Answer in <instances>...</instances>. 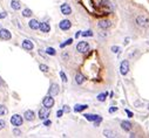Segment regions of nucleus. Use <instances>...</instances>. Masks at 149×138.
Masks as SVG:
<instances>
[{"label":"nucleus","instance_id":"obj_39","mask_svg":"<svg viewBox=\"0 0 149 138\" xmlns=\"http://www.w3.org/2000/svg\"><path fill=\"white\" fill-rule=\"evenodd\" d=\"M67 57H69V54H67V53H64V59L66 60Z\"/></svg>","mask_w":149,"mask_h":138},{"label":"nucleus","instance_id":"obj_7","mask_svg":"<svg viewBox=\"0 0 149 138\" xmlns=\"http://www.w3.org/2000/svg\"><path fill=\"white\" fill-rule=\"evenodd\" d=\"M59 27H60V29H62V31H68V29L72 27V22L69 21V20L65 19L59 24Z\"/></svg>","mask_w":149,"mask_h":138},{"label":"nucleus","instance_id":"obj_27","mask_svg":"<svg viewBox=\"0 0 149 138\" xmlns=\"http://www.w3.org/2000/svg\"><path fill=\"white\" fill-rule=\"evenodd\" d=\"M39 68H40V70L44 71V73H47V71H48V69H49V68L47 67L46 64H40V66H39Z\"/></svg>","mask_w":149,"mask_h":138},{"label":"nucleus","instance_id":"obj_8","mask_svg":"<svg viewBox=\"0 0 149 138\" xmlns=\"http://www.w3.org/2000/svg\"><path fill=\"white\" fill-rule=\"evenodd\" d=\"M136 24H137V26H140V27H147V25H148V19L142 17V15H139V17L136 18Z\"/></svg>","mask_w":149,"mask_h":138},{"label":"nucleus","instance_id":"obj_14","mask_svg":"<svg viewBox=\"0 0 149 138\" xmlns=\"http://www.w3.org/2000/svg\"><path fill=\"white\" fill-rule=\"evenodd\" d=\"M28 26H29V28H32V29H39L40 22L38 21V20H35V19H32V20H29Z\"/></svg>","mask_w":149,"mask_h":138},{"label":"nucleus","instance_id":"obj_38","mask_svg":"<svg viewBox=\"0 0 149 138\" xmlns=\"http://www.w3.org/2000/svg\"><path fill=\"white\" fill-rule=\"evenodd\" d=\"M6 15H7V13H6V12L0 13V19H4V18H6Z\"/></svg>","mask_w":149,"mask_h":138},{"label":"nucleus","instance_id":"obj_35","mask_svg":"<svg viewBox=\"0 0 149 138\" xmlns=\"http://www.w3.org/2000/svg\"><path fill=\"white\" fill-rule=\"evenodd\" d=\"M51 124H52L51 121H47V119H45V122H44V125H45V126H49Z\"/></svg>","mask_w":149,"mask_h":138},{"label":"nucleus","instance_id":"obj_21","mask_svg":"<svg viewBox=\"0 0 149 138\" xmlns=\"http://www.w3.org/2000/svg\"><path fill=\"white\" fill-rule=\"evenodd\" d=\"M106 98H107V92H102V94L98 95V101L100 102H105Z\"/></svg>","mask_w":149,"mask_h":138},{"label":"nucleus","instance_id":"obj_9","mask_svg":"<svg viewBox=\"0 0 149 138\" xmlns=\"http://www.w3.org/2000/svg\"><path fill=\"white\" fill-rule=\"evenodd\" d=\"M24 117H25V119H26V121L33 122L35 119V112L33 111V110H27V111L24 114Z\"/></svg>","mask_w":149,"mask_h":138},{"label":"nucleus","instance_id":"obj_2","mask_svg":"<svg viewBox=\"0 0 149 138\" xmlns=\"http://www.w3.org/2000/svg\"><path fill=\"white\" fill-rule=\"evenodd\" d=\"M49 114H51L49 108H46V107L40 108V110H39V118L41 119V121H45V119H47L49 117Z\"/></svg>","mask_w":149,"mask_h":138},{"label":"nucleus","instance_id":"obj_18","mask_svg":"<svg viewBox=\"0 0 149 138\" xmlns=\"http://www.w3.org/2000/svg\"><path fill=\"white\" fill-rule=\"evenodd\" d=\"M11 7L15 11H19L20 8H21V4H20V1H18V0H12V1H11Z\"/></svg>","mask_w":149,"mask_h":138},{"label":"nucleus","instance_id":"obj_28","mask_svg":"<svg viewBox=\"0 0 149 138\" xmlns=\"http://www.w3.org/2000/svg\"><path fill=\"white\" fill-rule=\"evenodd\" d=\"M82 37H93V32L92 31H87L82 33Z\"/></svg>","mask_w":149,"mask_h":138},{"label":"nucleus","instance_id":"obj_26","mask_svg":"<svg viewBox=\"0 0 149 138\" xmlns=\"http://www.w3.org/2000/svg\"><path fill=\"white\" fill-rule=\"evenodd\" d=\"M72 42H73V39H68L66 42H64V43L60 45V47H61V48H64V47L68 46V45H72Z\"/></svg>","mask_w":149,"mask_h":138},{"label":"nucleus","instance_id":"obj_41","mask_svg":"<svg viewBox=\"0 0 149 138\" xmlns=\"http://www.w3.org/2000/svg\"><path fill=\"white\" fill-rule=\"evenodd\" d=\"M148 109H149V105H148Z\"/></svg>","mask_w":149,"mask_h":138},{"label":"nucleus","instance_id":"obj_23","mask_svg":"<svg viewBox=\"0 0 149 138\" xmlns=\"http://www.w3.org/2000/svg\"><path fill=\"white\" fill-rule=\"evenodd\" d=\"M46 53L48 54V55H52V56H54L56 54V52H55V49L54 48H52V47H48V48L46 49Z\"/></svg>","mask_w":149,"mask_h":138},{"label":"nucleus","instance_id":"obj_11","mask_svg":"<svg viewBox=\"0 0 149 138\" xmlns=\"http://www.w3.org/2000/svg\"><path fill=\"white\" fill-rule=\"evenodd\" d=\"M60 10H61V13L64 15L72 14V8H71V6H69L68 4H62L61 7H60Z\"/></svg>","mask_w":149,"mask_h":138},{"label":"nucleus","instance_id":"obj_34","mask_svg":"<svg viewBox=\"0 0 149 138\" xmlns=\"http://www.w3.org/2000/svg\"><path fill=\"white\" fill-rule=\"evenodd\" d=\"M115 111H117V108H116V107L109 108V112H110V114H113V112H115Z\"/></svg>","mask_w":149,"mask_h":138},{"label":"nucleus","instance_id":"obj_29","mask_svg":"<svg viewBox=\"0 0 149 138\" xmlns=\"http://www.w3.org/2000/svg\"><path fill=\"white\" fill-rule=\"evenodd\" d=\"M60 76H61V78H62V82L66 83V82H67V76H66V74H65L64 71H60Z\"/></svg>","mask_w":149,"mask_h":138},{"label":"nucleus","instance_id":"obj_20","mask_svg":"<svg viewBox=\"0 0 149 138\" xmlns=\"http://www.w3.org/2000/svg\"><path fill=\"white\" fill-rule=\"evenodd\" d=\"M85 80H86V78H85V76H83L82 74L78 73L75 75V82L78 83V84H82V83L85 82Z\"/></svg>","mask_w":149,"mask_h":138},{"label":"nucleus","instance_id":"obj_33","mask_svg":"<svg viewBox=\"0 0 149 138\" xmlns=\"http://www.w3.org/2000/svg\"><path fill=\"white\" fill-rule=\"evenodd\" d=\"M13 133H14L15 136H20V135H21V131H20V130H18V129H14V131H13Z\"/></svg>","mask_w":149,"mask_h":138},{"label":"nucleus","instance_id":"obj_19","mask_svg":"<svg viewBox=\"0 0 149 138\" xmlns=\"http://www.w3.org/2000/svg\"><path fill=\"white\" fill-rule=\"evenodd\" d=\"M88 108L87 104H76L75 107H74V111L75 112H81L83 111V110H86Z\"/></svg>","mask_w":149,"mask_h":138},{"label":"nucleus","instance_id":"obj_32","mask_svg":"<svg viewBox=\"0 0 149 138\" xmlns=\"http://www.w3.org/2000/svg\"><path fill=\"white\" fill-rule=\"evenodd\" d=\"M62 110H64V112H69L71 111V108H69L68 105H64V109Z\"/></svg>","mask_w":149,"mask_h":138},{"label":"nucleus","instance_id":"obj_31","mask_svg":"<svg viewBox=\"0 0 149 138\" xmlns=\"http://www.w3.org/2000/svg\"><path fill=\"white\" fill-rule=\"evenodd\" d=\"M62 115H64V110H58L56 111V117H62Z\"/></svg>","mask_w":149,"mask_h":138},{"label":"nucleus","instance_id":"obj_24","mask_svg":"<svg viewBox=\"0 0 149 138\" xmlns=\"http://www.w3.org/2000/svg\"><path fill=\"white\" fill-rule=\"evenodd\" d=\"M7 114V109H6L5 105L0 104V116H4V115Z\"/></svg>","mask_w":149,"mask_h":138},{"label":"nucleus","instance_id":"obj_5","mask_svg":"<svg viewBox=\"0 0 149 138\" xmlns=\"http://www.w3.org/2000/svg\"><path fill=\"white\" fill-rule=\"evenodd\" d=\"M89 49V45L87 43L86 41H81L78 43V46H76V50L80 52V53H86V52Z\"/></svg>","mask_w":149,"mask_h":138},{"label":"nucleus","instance_id":"obj_30","mask_svg":"<svg viewBox=\"0 0 149 138\" xmlns=\"http://www.w3.org/2000/svg\"><path fill=\"white\" fill-rule=\"evenodd\" d=\"M119 50H120V47H117V46H113L112 47V52H113V53H119Z\"/></svg>","mask_w":149,"mask_h":138},{"label":"nucleus","instance_id":"obj_16","mask_svg":"<svg viewBox=\"0 0 149 138\" xmlns=\"http://www.w3.org/2000/svg\"><path fill=\"white\" fill-rule=\"evenodd\" d=\"M110 21L109 20H101V21H99V27L102 29H108L110 27Z\"/></svg>","mask_w":149,"mask_h":138},{"label":"nucleus","instance_id":"obj_37","mask_svg":"<svg viewBox=\"0 0 149 138\" xmlns=\"http://www.w3.org/2000/svg\"><path fill=\"white\" fill-rule=\"evenodd\" d=\"M126 112H127L128 117H133V116H134V115H133V112H132V111H129L128 109H126Z\"/></svg>","mask_w":149,"mask_h":138},{"label":"nucleus","instance_id":"obj_4","mask_svg":"<svg viewBox=\"0 0 149 138\" xmlns=\"http://www.w3.org/2000/svg\"><path fill=\"white\" fill-rule=\"evenodd\" d=\"M0 39L5 40V41H7V40H11L12 39V34H11V32L8 31V29H0Z\"/></svg>","mask_w":149,"mask_h":138},{"label":"nucleus","instance_id":"obj_22","mask_svg":"<svg viewBox=\"0 0 149 138\" xmlns=\"http://www.w3.org/2000/svg\"><path fill=\"white\" fill-rule=\"evenodd\" d=\"M22 15H24L25 18H29L31 15H32V11L29 10V8H25L24 12H22Z\"/></svg>","mask_w":149,"mask_h":138},{"label":"nucleus","instance_id":"obj_10","mask_svg":"<svg viewBox=\"0 0 149 138\" xmlns=\"http://www.w3.org/2000/svg\"><path fill=\"white\" fill-rule=\"evenodd\" d=\"M48 94L51 96H55V95L59 94V85L56 83H52L51 87H49V90H48Z\"/></svg>","mask_w":149,"mask_h":138},{"label":"nucleus","instance_id":"obj_3","mask_svg":"<svg viewBox=\"0 0 149 138\" xmlns=\"http://www.w3.org/2000/svg\"><path fill=\"white\" fill-rule=\"evenodd\" d=\"M129 71V62L127 60H123L120 66V73L121 75H127Z\"/></svg>","mask_w":149,"mask_h":138},{"label":"nucleus","instance_id":"obj_13","mask_svg":"<svg viewBox=\"0 0 149 138\" xmlns=\"http://www.w3.org/2000/svg\"><path fill=\"white\" fill-rule=\"evenodd\" d=\"M121 128H122L125 131L129 132V131L132 130L133 125H132V123H130V122H128V121H122V122H121Z\"/></svg>","mask_w":149,"mask_h":138},{"label":"nucleus","instance_id":"obj_25","mask_svg":"<svg viewBox=\"0 0 149 138\" xmlns=\"http://www.w3.org/2000/svg\"><path fill=\"white\" fill-rule=\"evenodd\" d=\"M103 136L105 137H114V132L110 130H105L103 131Z\"/></svg>","mask_w":149,"mask_h":138},{"label":"nucleus","instance_id":"obj_15","mask_svg":"<svg viewBox=\"0 0 149 138\" xmlns=\"http://www.w3.org/2000/svg\"><path fill=\"white\" fill-rule=\"evenodd\" d=\"M40 31L42 32V33H48L49 31H51V26H49L47 22H40Z\"/></svg>","mask_w":149,"mask_h":138},{"label":"nucleus","instance_id":"obj_6","mask_svg":"<svg viewBox=\"0 0 149 138\" xmlns=\"http://www.w3.org/2000/svg\"><path fill=\"white\" fill-rule=\"evenodd\" d=\"M42 104H44V107L49 108V109H51V108L54 105V99H53V97H52L51 95L46 96V97L44 98V101H42Z\"/></svg>","mask_w":149,"mask_h":138},{"label":"nucleus","instance_id":"obj_17","mask_svg":"<svg viewBox=\"0 0 149 138\" xmlns=\"http://www.w3.org/2000/svg\"><path fill=\"white\" fill-rule=\"evenodd\" d=\"M83 116H85V118L87 119V121H89V122H95L96 119L100 118V116H98V115H93V114H86V115H83Z\"/></svg>","mask_w":149,"mask_h":138},{"label":"nucleus","instance_id":"obj_36","mask_svg":"<svg viewBox=\"0 0 149 138\" xmlns=\"http://www.w3.org/2000/svg\"><path fill=\"white\" fill-rule=\"evenodd\" d=\"M5 121H3V119H0V130H1V129L4 128V126H5Z\"/></svg>","mask_w":149,"mask_h":138},{"label":"nucleus","instance_id":"obj_12","mask_svg":"<svg viewBox=\"0 0 149 138\" xmlns=\"http://www.w3.org/2000/svg\"><path fill=\"white\" fill-rule=\"evenodd\" d=\"M33 47H34V45H33L32 41H29V40H24V42H22V48H24L25 50H32Z\"/></svg>","mask_w":149,"mask_h":138},{"label":"nucleus","instance_id":"obj_40","mask_svg":"<svg viewBox=\"0 0 149 138\" xmlns=\"http://www.w3.org/2000/svg\"><path fill=\"white\" fill-rule=\"evenodd\" d=\"M1 85H4V81H3V78L0 77V87H1Z\"/></svg>","mask_w":149,"mask_h":138},{"label":"nucleus","instance_id":"obj_1","mask_svg":"<svg viewBox=\"0 0 149 138\" xmlns=\"http://www.w3.org/2000/svg\"><path fill=\"white\" fill-rule=\"evenodd\" d=\"M22 122H24V118H22V116H20V115H18V114L13 115V116L11 117V124H12V125H14L15 128H18V126L22 125Z\"/></svg>","mask_w":149,"mask_h":138}]
</instances>
